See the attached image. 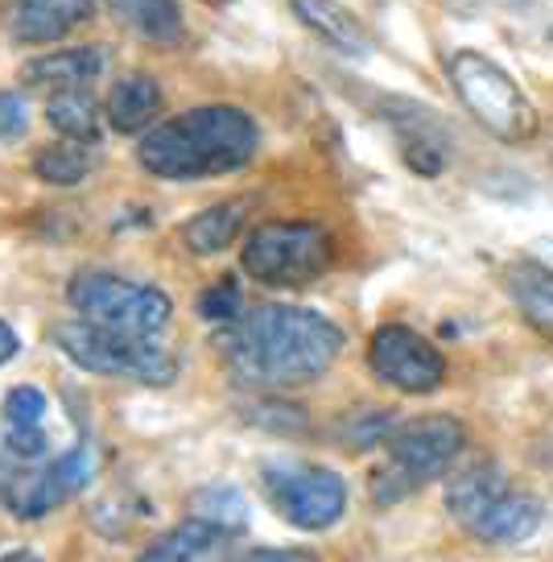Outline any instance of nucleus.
Returning <instances> with one entry per match:
<instances>
[{
	"mask_svg": "<svg viewBox=\"0 0 553 562\" xmlns=\"http://www.w3.org/2000/svg\"><path fill=\"white\" fill-rule=\"evenodd\" d=\"M260 488L269 496L276 517H285L294 529L318 533L330 529L347 513V484L339 472L323 463H264Z\"/></svg>",
	"mask_w": 553,
	"mask_h": 562,
	"instance_id": "10",
	"label": "nucleus"
},
{
	"mask_svg": "<svg viewBox=\"0 0 553 562\" xmlns=\"http://www.w3.org/2000/svg\"><path fill=\"white\" fill-rule=\"evenodd\" d=\"M257 121L232 104H207L154 124L137 145V161L157 178L191 182L244 170L257 158Z\"/></svg>",
	"mask_w": 553,
	"mask_h": 562,
	"instance_id": "2",
	"label": "nucleus"
},
{
	"mask_svg": "<svg viewBox=\"0 0 553 562\" xmlns=\"http://www.w3.org/2000/svg\"><path fill=\"white\" fill-rule=\"evenodd\" d=\"M215 344L244 385L297 389L318 381L339 360L343 331L318 311L264 302L227 323Z\"/></svg>",
	"mask_w": 553,
	"mask_h": 562,
	"instance_id": "1",
	"label": "nucleus"
},
{
	"mask_svg": "<svg viewBox=\"0 0 553 562\" xmlns=\"http://www.w3.org/2000/svg\"><path fill=\"white\" fill-rule=\"evenodd\" d=\"M447 513L454 517V526L467 529L475 542L487 546L529 542L545 521L541 501L520 492L508 480V472L492 459H475V463L450 475Z\"/></svg>",
	"mask_w": 553,
	"mask_h": 562,
	"instance_id": "3",
	"label": "nucleus"
},
{
	"mask_svg": "<svg viewBox=\"0 0 553 562\" xmlns=\"http://www.w3.org/2000/svg\"><path fill=\"white\" fill-rule=\"evenodd\" d=\"M397 137H400V154H405V166L417 170V175H442L447 170V140L438 137L433 128H421V124L397 121Z\"/></svg>",
	"mask_w": 553,
	"mask_h": 562,
	"instance_id": "22",
	"label": "nucleus"
},
{
	"mask_svg": "<svg viewBox=\"0 0 553 562\" xmlns=\"http://www.w3.org/2000/svg\"><path fill=\"white\" fill-rule=\"evenodd\" d=\"M54 344L67 351L70 364L95 372V376H121V381H137V385H170L178 376V360L170 351H161L154 339L145 335H124L100 323H58L54 327Z\"/></svg>",
	"mask_w": 553,
	"mask_h": 562,
	"instance_id": "7",
	"label": "nucleus"
},
{
	"mask_svg": "<svg viewBox=\"0 0 553 562\" xmlns=\"http://www.w3.org/2000/svg\"><path fill=\"white\" fill-rule=\"evenodd\" d=\"M108 50L104 46H75V50L42 54L34 63H25V83L46 91L58 88H87L95 75H104Z\"/></svg>",
	"mask_w": 553,
	"mask_h": 562,
	"instance_id": "16",
	"label": "nucleus"
},
{
	"mask_svg": "<svg viewBox=\"0 0 553 562\" xmlns=\"http://www.w3.org/2000/svg\"><path fill=\"white\" fill-rule=\"evenodd\" d=\"M447 75L459 100L467 108L475 121L484 124L487 133L504 145H520V140H533L537 128H541V116H537L533 100L524 95L517 79L492 63L487 54L479 50H459L447 63Z\"/></svg>",
	"mask_w": 553,
	"mask_h": 562,
	"instance_id": "5",
	"label": "nucleus"
},
{
	"mask_svg": "<svg viewBox=\"0 0 553 562\" xmlns=\"http://www.w3.org/2000/svg\"><path fill=\"white\" fill-rule=\"evenodd\" d=\"M290 4H294L297 21H302L306 30H314L327 46H335V50H343V54L372 50V37L363 30V21L356 18L351 9H343L339 0H290Z\"/></svg>",
	"mask_w": 553,
	"mask_h": 562,
	"instance_id": "17",
	"label": "nucleus"
},
{
	"mask_svg": "<svg viewBox=\"0 0 553 562\" xmlns=\"http://www.w3.org/2000/svg\"><path fill=\"white\" fill-rule=\"evenodd\" d=\"M95 475V451L91 447H70L67 456L37 463V459L0 456V505L21 517L37 521L63 501H70Z\"/></svg>",
	"mask_w": 553,
	"mask_h": 562,
	"instance_id": "9",
	"label": "nucleus"
},
{
	"mask_svg": "<svg viewBox=\"0 0 553 562\" xmlns=\"http://www.w3.org/2000/svg\"><path fill=\"white\" fill-rule=\"evenodd\" d=\"M91 13H95V0H13L9 30L18 42L46 46V42H58L70 30L87 25Z\"/></svg>",
	"mask_w": 553,
	"mask_h": 562,
	"instance_id": "13",
	"label": "nucleus"
},
{
	"mask_svg": "<svg viewBox=\"0 0 553 562\" xmlns=\"http://www.w3.org/2000/svg\"><path fill=\"white\" fill-rule=\"evenodd\" d=\"M4 418H9V426H42V418H46V393L34 385L9 389V397H4Z\"/></svg>",
	"mask_w": 553,
	"mask_h": 562,
	"instance_id": "25",
	"label": "nucleus"
},
{
	"mask_svg": "<svg viewBox=\"0 0 553 562\" xmlns=\"http://www.w3.org/2000/svg\"><path fill=\"white\" fill-rule=\"evenodd\" d=\"M104 4L112 9V18L121 21L124 30H133L140 42H154V46L182 42L178 0H104Z\"/></svg>",
	"mask_w": 553,
	"mask_h": 562,
	"instance_id": "18",
	"label": "nucleus"
},
{
	"mask_svg": "<svg viewBox=\"0 0 553 562\" xmlns=\"http://www.w3.org/2000/svg\"><path fill=\"white\" fill-rule=\"evenodd\" d=\"M191 513L194 517H207L215 526H224L227 533H236V538L248 529V501H244L236 488H203L194 496Z\"/></svg>",
	"mask_w": 553,
	"mask_h": 562,
	"instance_id": "23",
	"label": "nucleus"
},
{
	"mask_svg": "<svg viewBox=\"0 0 553 562\" xmlns=\"http://www.w3.org/2000/svg\"><path fill=\"white\" fill-rule=\"evenodd\" d=\"M95 170V158H91V145L83 140H58V145H46V149H37L34 158V175L42 182H50V187H75V182H83L87 175Z\"/></svg>",
	"mask_w": 553,
	"mask_h": 562,
	"instance_id": "21",
	"label": "nucleus"
},
{
	"mask_svg": "<svg viewBox=\"0 0 553 562\" xmlns=\"http://www.w3.org/2000/svg\"><path fill=\"white\" fill-rule=\"evenodd\" d=\"M67 299L87 323H100V327H112V331L124 335H145V339H157L170 327L173 315V302L161 290L104 273V269L75 273L67 285Z\"/></svg>",
	"mask_w": 553,
	"mask_h": 562,
	"instance_id": "8",
	"label": "nucleus"
},
{
	"mask_svg": "<svg viewBox=\"0 0 553 562\" xmlns=\"http://www.w3.org/2000/svg\"><path fill=\"white\" fill-rule=\"evenodd\" d=\"M104 112L116 133H149L161 116V83L154 75H124L108 91Z\"/></svg>",
	"mask_w": 553,
	"mask_h": 562,
	"instance_id": "14",
	"label": "nucleus"
},
{
	"mask_svg": "<svg viewBox=\"0 0 553 562\" xmlns=\"http://www.w3.org/2000/svg\"><path fill=\"white\" fill-rule=\"evenodd\" d=\"M508 299L537 335L553 339V269L541 261H512L504 273Z\"/></svg>",
	"mask_w": 553,
	"mask_h": 562,
	"instance_id": "15",
	"label": "nucleus"
},
{
	"mask_svg": "<svg viewBox=\"0 0 553 562\" xmlns=\"http://www.w3.org/2000/svg\"><path fill=\"white\" fill-rule=\"evenodd\" d=\"M232 562H318V559H314L311 550H273V546H264V550H252V554Z\"/></svg>",
	"mask_w": 553,
	"mask_h": 562,
	"instance_id": "28",
	"label": "nucleus"
},
{
	"mask_svg": "<svg viewBox=\"0 0 553 562\" xmlns=\"http://www.w3.org/2000/svg\"><path fill=\"white\" fill-rule=\"evenodd\" d=\"M368 369L397 393H433L447 381V360L430 339L405 323H384L368 339Z\"/></svg>",
	"mask_w": 553,
	"mask_h": 562,
	"instance_id": "11",
	"label": "nucleus"
},
{
	"mask_svg": "<svg viewBox=\"0 0 553 562\" xmlns=\"http://www.w3.org/2000/svg\"><path fill=\"white\" fill-rule=\"evenodd\" d=\"M25 128H30V104H25V95L0 91V140L25 137Z\"/></svg>",
	"mask_w": 553,
	"mask_h": 562,
	"instance_id": "26",
	"label": "nucleus"
},
{
	"mask_svg": "<svg viewBox=\"0 0 553 562\" xmlns=\"http://www.w3.org/2000/svg\"><path fill=\"white\" fill-rule=\"evenodd\" d=\"M21 351V339H18V331H13V327H9V323H4V318H0V369H4V364H9V360H13V356H18Z\"/></svg>",
	"mask_w": 553,
	"mask_h": 562,
	"instance_id": "29",
	"label": "nucleus"
},
{
	"mask_svg": "<svg viewBox=\"0 0 553 562\" xmlns=\"http://www.w3.org/2000/svg\"><path fill=\"white\" fill-rule=\"evenodd\" d=\"M463 447H467V430L450 414H430V418L397 426L388 439L384 468L372 472V501L397 505L433 480H442L450 472V463L463 456Z\"/></svg>",
	"mask_w": 553,
	"mask_h": 562,
	"instance_id": "4",
	"label": "nucleus"
},
{
	"mask_svg": "<svg viewBox=\"0 0 553 562\" xmlns=\"http://www.w3.org/2000/svg\"><path fill=\"white\" fill-rule=\"evenodd\" d=\"M244 273L273 290H302L335 265V240L314 220H281L260 224L244 240Z\"/></svg>",
	"mask_w": 553,
	"mask_h": 562,
	"instance_id": "6",
	"label": "nucleus"
},
{
	"mask_svg": "<svg viewBox=\"0 0 553 562\" xmlns=\"http://www.w3.org/2000/svg\"><path fill=\"white\" fill-rule=\"evenodd\" d=\"M4 447L18 459H42L46 456V435H42V426H9Z\"/></svg>",
	"mask_w": 553,
	"mask_h": 562,
	"instance_id": "27",
	"label": "nucleus"
},
{
	"mask_svg": "<svg viewBox=\"0 0 553 562\" xmlns=\"http://www.w3.org/2000/svg\"><path fill=\"white\" fill-rule=\"evenodd\" d=\"M46 116L67 140H83V145L100 140V104L87 88H58L46 100Z\"/></svg>",
	"mask_w": 553,
	"mask_h": 562,
	"instance_id": "19",
	"label": "nucleus"
},
{
	"mask_svg": "<svg viewBox=\"0 0 553 562\" xmlns=\"http://www.w3.org/2000/svg\"><path fill=\"white\" fill-rule=\"evenodd\" d=\"M0 562H42V559H37L34 550H13L9 559H0Z\"/></svg>",
	"mask_w": 553,
	"mask_h": 562,
	"instance_id": "30",
	"label": "nucleus"
},
{
	"mask_svg": "<svg viewBox=\"0 0 553 562\" xmlns=\"http://www.w3.org/2000/svg\"><path fill=\"white\" fill-rule=\"evenodd\" d=\"M244 228V203H215V207L199 211L191 224L182 228V240L194 257H215L224 252Z\"/></svg>",
	"mask_w": 553,
	"mask_h": 562,
	"instance_id": "20",
	"label": "nucleus"
},
{
	"mask_svg": "<svg viewBox=\"0 0 553 562\" xmlns=\"http://www.w3.org/2000/svg\"><path fill=\"white\" fill-rule=\"evenodd\" d=\"M215 4H227V0H215Z\"/></svg>",
	"mask_w": 553,
	"mask_h": 562,
	"instance_id": "31",
	"label": "nucleus"
},
{
	"mask_svg": "<svg viewBox=\"0 0 553 562\" xmlns=\"http://www.w3.org/2000/svg\"><path fill=\"white\" fill-rule=\"evenodd\" d=\"M232 546H236V533L191 513L187 521H178L145 546L137 562H232Z\"/></svg>",
	"mask_w": 553,
	"mask_h": 562,
	"instance_id": "12",
	"label": "nucleus"
},
{
	"mask_svg": "<svg viewBox=\"0 0 553 562\" xmlns=\"http://www.w3.org/2000/svg\"><path fill=\"white\" fill-rule=\"evenodd\" d=\"M199 315L207 318V323H215V327H227V323H236V318L244 315L240 285H236L232 278L207 285V290L199 294Z\"/></svg>",
	"mask_w": 553,
	"mask_h": 562,
	"instance_id": "24",
	"label": "nucleus"
}]
</instances>
